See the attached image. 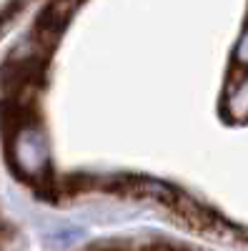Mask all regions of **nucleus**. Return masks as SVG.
<instances>
[{
  "mask_svg": "<svg viewBox=\"0 0 248 251\" xmlns=\"http://www.w3.org/2000/svg\"><path fill=\"white\" fill-rule=\"evenodd\" d=\"M236 58H238V63H243V66H248V33L243 35V40H241V43H238Z\"/></svg>",
  "mask_w": 248,
  "mask_h": 251,
  "instance_id": "nucleus-1",
  "label": "nucleus"
}]
</instances>
